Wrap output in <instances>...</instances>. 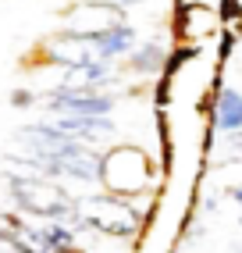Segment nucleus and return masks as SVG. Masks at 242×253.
<instances>
[{"mask_svg":"<svg viewBox=\"0 0 242 253\" xmlns=\"http://www.w3.org/2000/svg\"><path fill=\"white\" fill-rule=\"evenodd\" d=\"M153 178H157V168L146 157V150H139V146H114L107 154H100L96 182L111 196L135 200L153 185Z\"/></svg>","mask_w":242,"mask_h":253,"instance_id":"nucleus-1","label":"nucleus"},{"mask_svg":"<svg viewBox=\"0 0 242 253\" xmlns=\"http://www.w3.org/2000/svg\"><path fill=\"white\" fill-rule=\"evenodd\" d=\"M72 217L82 228H93L100 235H111V239H135L143 232V214L135 211V204L125 196H111V193L79 200L72 207Z\"/></svg>","mask_w":242,"mask_h":253,"instance_id":"nucleus-2","label":"nucleus"},{"mask_svg":"<svg viewBox=\"0 0 242 253\" xmlns=\"http://www.w3.org/2000/svg\"><path fill=\"white\" fill-rule=\"evenodd\" d=\"M7 189H11V200L18 204L22 214H32V217H43V221H57V217H72V207L75 200L68 196V189L61 182H54L43 171H22V175H11L7 178Z\"/></svg>","mask_w":242,"mask_h":253,"instance_id":"nucleus-3","label":"nucleus"},{"mask_svg":"<svg viewBox=\"0 0 242 253\" xmlns=\"http://www.w3.org/2000/svg\"><path fill=\"white\" fill-rule=\"evenodd\" d=\"M43 107L50 114H85V118H96V114H111L114 111V96H107L103 89H89V93H72V89H50L43 96Z\"/></svg>","mask_w":242,"mask_h":253,"instance_id":"nucleus-4","label":"nucleus"},{"mask_svg":"<svg viewBox=\"0 0 242 253\" xmlns=\"http://www.w3.org/2000/svg\"><path fill=\"white\" fill-rule=\"evenodd\" d=\"M46 57L54 64H64V68H72V64H85V61H100L96 57V40L85 36V32H57L54 40L46 43Z\"/></svg>","mask_w":242,"mask_h":253,"instance_id":"nucleus-5","label":"nucleus"},{"mask_svg":"<svg viewBox=\"0 0 242 253\" xmlns=\"http://www.w3.org/2000/svg\"><path fill=\"white\" fill-rule=\"evenodd\" d=\"M68 22H72V32H85V36H96V32L111 29L121 22V7H111V4H85V0H79V4L72 7V14H68Z\"/></svg>","mask_w":242,"mask_h":253,"instance_id":"nucleus-6","label":"nucleus"},{"mask_svg":"<svg viewBox=\"0 0 242 253\" xmlns=\"http://www.w3.org/2000/svg\"><path fill=\"white\" fill-rule=\"evenodd\" d=\"M50 125H54L61 136L68 139H79V143H89L96 136H107L111 132V118L107 114H96V118H85V114H54L50 118Z\"/></svg>","mask_w":242,"mask_h":253,"instance_id":"nucleus-7","label":"nucleus"},{"mask_svg":"<svg viewBox=\"0 0 242 253\" xmlns=\"http://www.w3.org/2000/svg\"><path fill=\"white\" fill-rule=\"evenodd\" d=\"M96 171H100V154L93 146H85V143H75L57 161V171L54 175H72L79 182H96Z\"/></svg>","mask_w":242,"mask_h":253,"instance_id":"nucleus-8","label":"nucleus"},{"mask_svg":"<svg viewBox=\"0 0 242 253\" xmlns=\"http://www.w3.org/2000/svg\"><path fill=\"white\" fill-rule=\"evenodd\" d=\"M111 68L107 61H85V64H72L61 79V89H72V93H89V89H100L107 82Z\"/></svg>","mask_w":242,"mask_h":253,"instance_id":"nucleus-9","label":"nucleus"},{"mask_svg":"<svg viewBox=\"0 0 242 253\" xmlns=\"http://www.w3.org/2000/svg\"><path fill=\"white\" fill-rule=\"evenodd\" d=\"M93 40H96V57H100V61H114V57L128 54V50L135 46V29L125 25V22H118V25H111V29L96 32Z\"/></svg>","mask_w":242,"mask_h":253,"instance_id":"nucleus-10","label":"nucleus"},{"mask_svg":"<svg viewBox=\"0 0 242 253\" xmlns=\"http://www.w3.org/2000/svg\"><path fill=\"white\" fill-rule=\"evenodd\" d=\"M214 128L217 132H239L242 128V93L239 89H221L214 104Z\"/></svg>","mask_w":242,"mask_h":253,"instance_id":"nucleus-11","label":"nucleus"},{"mask_svg":"<svg viewBox=\"0 0 242 253\" xmlns=\"http://www.w3.org/2000/svg\"><path fill=\"white\" fill-rule=\"evenodd\" d=\"M164 68L167 64H164V46L161 43H150V46H143V50L132 54V72H139V75H157Z\"/></svg>","mask_w":242,"mask_h":253,"instance_id":"nucleus-12","label":"nucleus"},{"mask_svg":"<svg viewBox=\"0 0 242 253\" xmlns=\"http://www.w3.org/2000/svg\"><path fill=\"white\" fill-rule=\"evenodd\" d=\"M85 4H111V7H132L135 0H85Z\"/></svg>","mask_w":242,"mask_h":253,"instance_id":"nucleus-13","label":"nucleus"},{"mask_svg":"<svg viewBox=\"0 0 242 253\" xmlns=\"http://www.w3.org/2000/svg\"><path fill=\"white\" fill-rule=\"evenodd\" d=\"M228 196L239 204V217H242V182H239V185H232V189H228Z\"/></svg>","mask_w":242,"mask_h":253,"instance_id":"nucleus-14","label":"nucleus"},{"mask_svg":"<svg viewBox=\"0 0 242 253\" xmlns=\"http://www.w3.org/2000/svg\"><path fill=\"white\" fill-rule=\"evenodd\" d=\"M54 253H82V250H79V243H75V246H68V250H54Z\"/></svg>","mask_w":242,"mask_h":253,"instance_id":"nucleus-15","label":"nucleus"}]
</instances>
